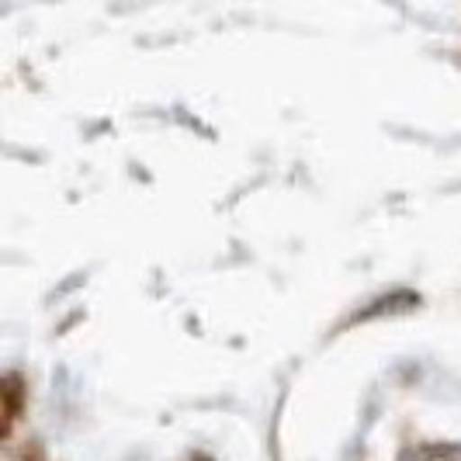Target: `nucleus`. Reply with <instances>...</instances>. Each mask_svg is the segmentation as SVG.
<instances>
[]
</instances>
